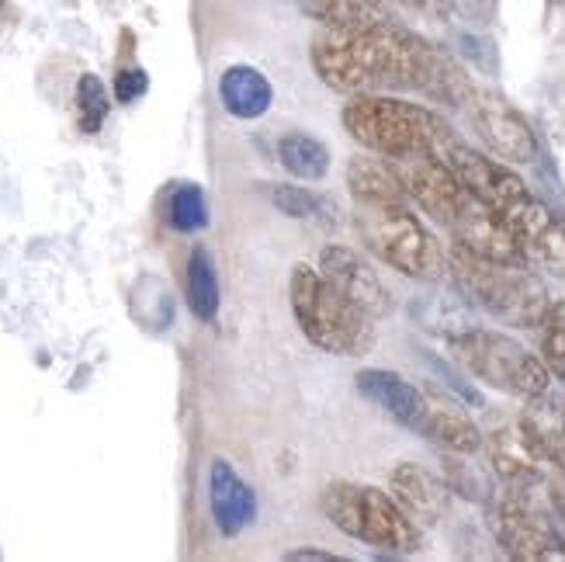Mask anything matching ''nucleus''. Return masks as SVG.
<instances>
[{
  "label": "nucleus",
  "instance_id": "obj_1",
  "mask_svg": "<svg viewBox=\"0 0 565 562\" xmlns=\"http://www.w3.org/2000/svg\"><path fill=\"white\" fill-rule=\"evenodd\" d=\"M309 60L319 81L351 97L420 91L445 105L465 108L476 87L451 56L392 21L323 29L312 39Z\"/></svg>",
  "mask_w": 565,
  "mask_h": 562
},
{
  "label": "nucleus",
  "instance_id": "obj_2",
  "mask_svg": "<svg viewBox=\"0 0 565 562\" xmlns=\"http://www.w3.org/2000/svg\"><path fill=\"white\" fill-rule=\"evenodd\" d=\"M440 160L455 170L458 181L482 205H489L503 219V226L518 240L527 264H542L548 272H565V219H558L537 199L524 184V178L513 174L503 160L465 146L458 136L440 150Z\"/></svg>",
  "mask_w": 565,
  "mask_h": 562
},
{
  "label": "nucleus",
  "instance_id": "obj_3",
  "mask_svg": "<svg viewBox=\"0 0 565 562\" xmlns=\"http://www.w3.org/2000/svg\"><path fill=\"white\" fill-rule=\"evenodd\" d=\"M343 129H348L364 150L385 160L413 157V153H437L455 139V129L437 112L399 102L388 94H361L351 97L340 112Z\"/></svg>",
  "mask_w": 565,
  "mask_h": 562
},
{
  "label": "nucleus",
  "instance_id": "obj_4",
  "mask_svg": "<svg viewBox=\"0 0 565 562\" xmlns=\"http://www.w3.org/2000/svg\"><path fill=\"white\" fill-rule=\"evenodd\" d=\"M288 306L309 344L337 358L367 354L375 344V320L364 316L343 291L312 264H295L288 278Z\"/></svg>",
  "mask_w": 565,
  "mask_h": 562
},
{
  "label": "nucleus",
  "instance_id": "obj_5",
  "mask_svg": "<svg viewBox=\"0 0 565 562\" xmlns=\"http://www.w3.org/2000/svg\"><path fill=\"white\" fill-rule=\"evenodd\" d=\"M448 275L465 303L513 327H542L552 306L545 285L527 272V264L486 261L458 243L448 251Z\"/></svg>",
  "mask_w": 565,
  "mask_h": 562
},
{
  "label": "nucleus",
  "instance_id": "obj_6",
  "mask_svg": "<svg viewBox=\"0 0 565 562\" xmlns=\"http://www.w3.org/2000/svg\"><path fill=\"white\" fill-rule=\"evenodd\" d=\"M354 226L364 251L406 278H437L448 272V254L437 247L430 230L409 212V199L399 202H354Z\"/></svg>",
  "mask_w": 565,
  "mask_h": 562
},
{
  "label": "nucleus",
  "instance_id": "obj_7",
  "mask_svg": "<svg viewBox=\"0 0 565 562\" xmlns=\"http://www.w3.org/2000/svg\"><path fill=\"white\" fill-rule=\"evenodd\" d=\"M323 515L337 531L358 539L379 552H413L420 545V528L403 510V503L364 483H330L323 490Z\"/></svg>",
  "mask_w": 565,
  "mask_h": 562
},
{
  "label": "nucleus",
  "instance_id": "obj_8",
  "mask_svg": "<svg viewBox=\"0 0 565 562\" xmlns=\"http://www.w3.org/2000/svg\"><path fill=\"white\" fill-rule=\"evenodd\" d=\"M455 358L469 369L479 382L500 389L507 396H542L552 389V372L542 354L527 351L521 340L510 333L486 330V327H465L451 333Z\"/></svg>",
  "mask_w": 565,
  "mask_h": 562
},
{
  "label": "nucleus",
  "instance_id": "obj_9",
  "mask_svg": "<svg viewBox=\"0 0 565 562\" xmlns=\"http://www.w3.org/2000/svg\"><path fill=\"white\" fill-rule=\"evenodd\" d=\"M489 528H493L497 542L510 559L521 562H555L565 559V542L542 510L534 507L531 497H513L507 494L489 507Z\"/></svg>",
  "mask_w": 565,
  "mask_h": 562
},
{
  "label": "nucleus",
  "instance_id": "obj_10",
  "mask_svg": "<svg viewBox=\"0 0 565 562\" xmlns=\"http://www.w3.org/2000/svg\"><path fill=\"white\" fill-rule=\"evenodd\" d=\"M465 112H469L472 126L479 129L489 150L497 153V160L531 163L537 157V139H534L531 126L518 108L503 102L500 94L486 91V87H472L469 102H465Z\"/></svg>",
  "mask_w": 565,
  "mask_h": 562
},
{
  "label": "nucleus",
  "instance_id": "obj_11",
  "mask_svg": "<svg viewBox=\"0 0 565 562\" xmlns=\"http://www.w3.org/2000/svg\"><path fill=\"white\" fill-rule=\"evenodd\" d=\"M486 455H489V466L500 476V483L507 486V494L513 497H534V494H545L548 486V462L537 455V448L527 442V434L518 427H493L486 437Z\"/></svg>",
  "mask_w": 565,
  "mask_h": 562
},
{
  "label": "nucleus",
  "instance_id": "obj_12",
  "mask_svg": "<svg viewBox=\"0 0 565 562\" xmlns=\"http://www.w3.org/2000/svg\"><path fill=\"white\" fill-rule=\"evenodd\" d=\"M319 272H323L343 296H348L364 316H372V320H382V316L392 312V291L385 288V282L379 278V272L372 267V261H364L358 251L351 247H323L319 254Z\"/></svg>",
  "mask_w": 565,
  "mask_h": 562
},
{
  "label": "nucleus",
  "instance_id": "obj_13",
  "mask_svg": "<svg viewBox=\"0 0 565 562\" xmlns=\"http://www.w3.org/2000/svg\"><path fill=\"white\" fill-rule=\"evenodd\" d=\"M209 503H212V521L223 539H236L239 531H247L257 518V497L239 473L226 458H215L209 469Z\"/></svg>",
  "mask_w": 565,
  "mask_h": 562
},
{
  "label": "nucleus",
  "instance_id": "obj_14",
  "mask_svg": "<svg viewBox=\"0 0 565 562\" xmlns=\"http://www.w3.org/2000/svg\"><path fill=\"white\" fill-rule=\"evenodd\" d=\"M358 393L375 403L382 413H388L392 421L416 431L420 427V417L427 410V393L424 389L409 385L406 379H399L396 372H385V369H367L358 375Z\"/></svg>",
  "mask_w": 565,
  "mask_h": 562
},
{
  "label": "nucleus",
  "instance_id": "obj_15",
  "mask_svg": "<svg viewBox=\"0 0 565 562\" xmlns=\"http://www.w3.org/2000/svg\"><path fill=\"white\" fill-rule=\"evenodd\" d=\"M416 434L440 448L455 452V455H476L482 448V431L472 424L469 413L437 393H427V410H424Z\"/></svg>",
  "mask_w": 565,
  "mask_h": 562
},
{
  "label": "nucleus",
  "instance_id": "obj_16",
  "mask_svg": "<svg viewBox=\"0 0 565 562\" xmlns=\"http://www.w3.org/2000/svg\"><path fill=\"white\" fill-rule=\"evenodd\" d=\"M388 490L403 503V510L416 524H434L448 515V486L420 466L403 462L399 469H392Z\"/></svg>",
  "mask_w": 565,
  "mask_h": 562
},
{
  "label": "nucleus",
  "instance_id": "obj_17",
  "mask_svg": "<svg viewBox=\"0 0 565 562\" xmlns=\"http://www.w3.org/2000/svg\"><path fill=\"white\" fill-rule=\"evenodd\" d=\"M518 424L548 466H565V400L562 396L542 393V396L524 400Z\"/></svg>",
  "mask_w": 565,
  "mask_h": 562
},
{
  "label": "nucleus",
  "instance_id": "obj_18",
  "mask_svg": "<svg viewBox=\"0 0 565 562\" xmlns=\"http://www.w3.org/2000/svg\"><path fill=\"white\" fill-rule=\"evenodd\" d=\"M218 97L233 118H260L275 105V87L254 66H230L218 81Z\"/></svg>",
  "mask_w": 565,
  "mask_h": 562
},
{
  "label": "nucleus",
  "instance_id": "obj_19",
  "mask_svg": "<svg viewBox=\"0 0 565 562\" xmlns=\"http://www.w3.org/2000/svg\"><path fill=\"white\" fill-rule=\"evenodd\" d=\"M291 4L323 29H358V24L388 21L385 0H291Z\"/></svg>",
  "mask_w": 565,
  "mask_h": 562
},
{
  "label": "nucleus",
  "instance_id": "obj_20",
  "mask_svg": "<svg viewBox=\"0 0 565 562\" xmlns=\"http://www.w3.org/2000/svg\"><path fill=\"white\" fill-rule=\"evenodd\" d=\"M348 188L354 194V202H399L409 199L403 191L396 170H392L388 160L375 157H354L348 163Z\"/></svg>",
  "mask_w": 565,
  "mask_h": 562
},
{
  "label": "nucleus",
  "instance_id": "obj_21",
  "mask_svg": "<svg viewBox=\"0 0 565 562\" xmlns=\"http://www.w3.org/2000/svg\"><path fill=\"white\" fill-rule=\"evenodd\" d=\"M278 163L299 181H323L330 170V150L309 132H285L278 139Z\"/></svg>",
  "mask_w": 565,
  "mask_h": 562
},
{
  "label": "nucleus",
  "instance_id": "obj_22",
  "mask_svg": "<svg viewBox=\"0 0 565 562\" xmlns=\"http://www.w3.org/2000/svg\"><path fill=\"white\" fill-rule=\"evenodd\" d=\"M188 306L202 324H212L218 312V275L205 247H194L188 257Z\"/></svg>",
  "mask_w": 565,
  "mask_h": 562
},
{
  "label": "nucleus",
  "instance_id": "obj_23",
  "mask_svg": "<svg viewBox=\"0 0 565 562\" xmlns=\"http://www.w3.org/2000/svg\"><path fill=\"white\" fill-rule=\"evenodd\" d=\"M271 205L288 219H306V223H337V205L323 194H316L302 184H271L267 188Z\"/></svg>",
  "mask_w": 565,
  "mask_h": 562
},
{
  "label": "nucleus",
  "instance_id": "obj_24",
  "mask_svg": "<svg viewBox=\"0 0 565 562\" xmlns=\"http://www.w3.org/2000/svg\"><path fill=\"white\" fill-rule=\"evenodd\" d=\"M108 91L102 84V77H94V73H84L81 84H77V126L94 136V132H102L105 126V118H108Z\"/></svg>",
  "mask_w": 565,
  "mask_h": 562
},
{
  "label": "nucleus",
  "instance_id": "obj_25",
  "mask_svg": "<svg viewBox=\"0 0 565 562\" xmlns=\"http://www.w3.org/2000/svg\"><path fill=\"white\" fill-rule=\"evenodd\" d=\"M170 223L181 233H199L209 223V205L199 184H178L170 194Z\"/></svg>",
  "mask_w": 565,
  "mask_h": 562
},
{
  "label": "nucleus",
  "instance_id": "obj_26",
  "mask_svg": "<svg viewBox=\"0 0 565 562\" xmlns=\"http://www.w3.org/2000/svg\"><path fill=\"white\" fill-rule=\"evenodd\" d=\"M537 330H542V361L548 364L552 379L565 382V299L548 306Z\"/></svg>",
  "mask_w": 565,
  "mask_h": 562
},
{
  "label": "nucleus",
  "instance_id": "obj_27",
  "mask_svg": "<svg viewBox=\"0 0 565 562\" xmlns=\"http://www.w3.org/2000/svg\"><path fill=\"white\" fill-rule=\"evenodd\" d=\"M146 87H150V77L139 70V66H126V70H118V77H115V97L121 105H132L139 102V97L146 94Z\"/></svg>",
  "mask_w": 565,
  "mask_h": 562
},
{
  "label": "nucleus",
  "instance_id": "obj_28",
  "mask_svg": "<svg viewBox=\"0 0 565 562\" xmlns=\"http://www.w3.org/2000/svg\"><path fill=\"white\" fill-rule=\"evenodd\" d=\"M288 562H337V555L333 552H323V549H295V552H288L285 555Z\"/></svg>",
  "mask_w": 565,
  "mask_h": 562
},
{
  "label": "nucleus",
  "instance_id": "obj_29",
  "mask_svg": "<svg viewBox=\"0 0 565 562\" xmlns=\"http://www.w3.org/2000/svg\"><path fill=\"white\" fill-rule=\"evenodd\" d=\"M403 4H409L413 11H427V14H440L448 8V0H403Z\"/></svg>",
  "mask_w": 565,
  "mask_h": 562
},
{
  "label": "nucleus",
  "instance_id": "obj_30",
  "mask_svg": "<svg viewBox=\"0 0 565 562\" xmlns=\"http://www.w3.org/2000/svg\"><path fill=\"white\" fill-rule=\"evenodd\" d=\"M0 8H4V0H0Z\"/></svg>",
  "mask_w": 565,
  "mask_h": 562
},
{
  "label": "nucleus",
  "instance_id": "obj_31",
  "mask_svg": "<svg viewBox=\"0 0 565 562\" xmlns=\"http://www.w3.org/2000/svg\"><path fill=\"white\" fill-rule=\"evenodd\" d=\"M558 469H562V473H565V466H558Z\"/></svg>",
  "mask_w": 565,
  "mask_h": 562
}]
</instances>
